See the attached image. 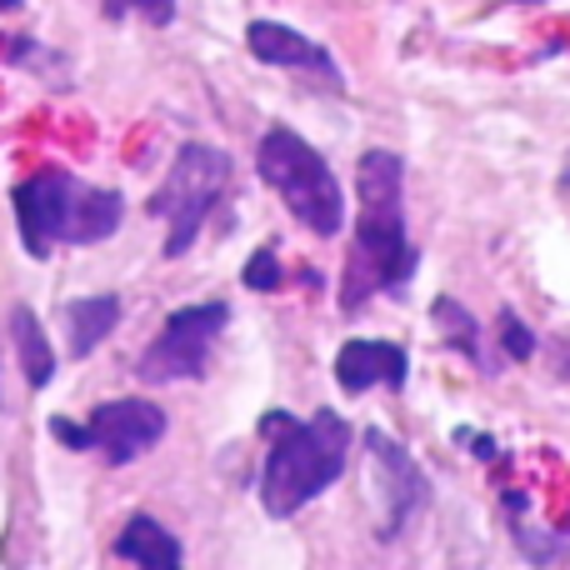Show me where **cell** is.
<instances>
[{
	"mask_svg": "<svg viewBox=\"0 0 570 570\" xmlns=\"http://www.w3.org/2000/svg\"><path fill=\"white\" fill-rule=\"evenodd\" d=\"M525 505H531V501H525V495H521V491H505V511H511V515H521V511H525Z\"/></svg>",
	"mask_w": 570,
	"mask_h": 570,
	"instance_id": "cell-20",
	"label": "cell"
},
{
	"mask_svg": "<svg viewBox=\"0 0 570 570\" xmlns=\"http://www.w3.org/2000/svg\"><path fill=\"white\" fill-rule=\"evenodd\" d=\"M116 325H120V295H86V301H70L66 305L70 355H90Z\"/></svg>",
	"mask_w": 570,
	"mask_h": 570,
	"instance_id": "cell-12",
	"label": "cell"
},
{
	"mask_svg": "<svg viewBox=\"0 0 570 570\" xmlns=\"http://www.w3.org/2000/svg\"><path fill=\"white\" fill-rule=\"evenodd\" d=\"M411 375V355L395 341H345L335 355V381L345 395H365L371 385H391L401 391Z\"/></svg>",
	"mask_w": 570,
	"mask_h": 570,
	"instance_id": "cell-10",
	"label": "cell"
},
{
	"mask_svg": "<svg viewBox=\"0 0 570 570\" xmlns=\"http://www.w3.org/2000/svg\"><path fill=\"white\" fill-rule=\"evenodd\" d=\"M455 441H465V445H471L475 455H481V461H501V445H495L491 435H471V431H455Z\"/></svg>",
	"mask_w": 570,
	"mask_h": 570,
	"instance_id": "cell-19",
	"label": "cell"
},
{
	"mask_svg": "<svg viewBox=\"0 0 570 570\" xmlns=\"http://www.w3.org/2000/svg\"><path fill=\"white\" fill-rule=\"evenodd\" d=\"M116 556L130 566H146V570H176L186 561L180 541L156 521V515H130L126 531L116 535Z\"/></svg>",
	"mask_w": 570,
	"mask_h": 570,
	"instance_id": "cell-11",
	"label": "cell"
},
{
	"mask_svg": "<svg viewBox=\"0 0 570 570\" xmlns=\"http://www.w3.org/2000/svg\"><path fill=\"white\" fill-rule=\"evenodd\" d=\"M501 345H505V361H531L535 355V331L515 311H501Z\"/></svg>",
	"mask_w": 570,
	"mask_h": 570,
	"instance_id": "cell-17",
	"label": "cell"
},
{
	"mask_svg": "<svg viewBox=\"0 0 570 570\" xmlns=\"http://www.w3.org/2000/svg\"><path fill=\"white\" fill-rule=\"evenodd\" d=\"M106 20H126V16H146L150 26H170L176 20V0H100Z\"/></svg>",
	"mask_w": 570,
	"mask_h": 570,
	"instance_id": "cell-15",
	"label": "cell"
},
{
	"mask_svg": "<svg viewBox=\"0 0 570 570\" xmlns=\"http://www.w3.org/2000/svg\"><path fill=\"white\" fill-rule=\"evenodd\" d=\"M10 200H16V220H20V246L36 261H46L60 240L66 246L110 240L120 230V216H126L120 190L86 186V180H76L60 166L36 170L30 180H20Z\"/></svg>",
	"mask_w": 570,
	"mask_h": 570,
	"instance_id": "cell-3",
	"label": "cell"
},
{
	"mask_svg": "<svg viewBox=\"0 0 570 570\" xmlns=\"http://www.w3.org/2000/svg\"><path fill=\"white\" fill-rule=\"evenodd\" d=\"M435 325H441V335L451 341V351H461L465 361H475L481 371H491V361L481 355V325H475V315L465 311L461 301H451V295H441V301L431 305Z\"/></svg>",
	"mask_w": 570,
	"mask_h": 570,
	"instance_id": "cell-14",
	"label": "cell"
},
{
	"mask_svg": "<svg viewBox=\"0 0 570 570\" xmlns=\"http://www.w3.org/2000/svg\"><path fill=\"white\" fill-rule=\"evenodd\" d=\"M355 190H361V220L341 291V305L351 315L361 311L365 295L405 291V281L415 276V246L405 236V160L395 150H365L355 160Z\"/></svg>",
	"mask_w": 570,
	"mask_h": 570,
	"instance_id": "cell-1",
	"label": "cell"
},
{
	"mask_svg": "<svg viewBox=\"0 0 570 570\" xmlns=\"http://www.w3.org/2000/svg\"><path fill=\"white\" fill-rule=\"evenodd\" d=\"M20 6V0H0V10H16Z\"/></svg>",
	"mask_w": 570,
	"mask_h": 570,
	"instance_id": "cell-21",
	"label": "cell"
},
{
	"mask_svg": "<svg viewBox=\"0 0 570 570\" xmlns=\"http://www.w3.org/2000/svg\"><path fill=\"white\" fill-rule=\"evenodd\" d=\"M246 46H250V56H256L261 66L305 70V76H321L325 86H345V76H341V66H335L331 50L315 46V40L301 36V30L281 26V20H250Z\"/></svg>",
	"mask_w": 570,
	"mask_h": 570,
	"instance_id": "cell-9",
	"label": "cell"
},
{
	"mask_svg": "<svg viewBox=\"0 0 570 570\" xmlns=\"http://www.w3.org/2000/svg\"><path fill=\"white\" fill-rule=\"evenodd\" d=\"M256 170L271 190L281 196V206L301 220L311 236L331 240L345 230V196L335 170L325 166V156L305 136H295L291 126H271L256 146Z\"/></svg>",
	"mask_w": 570,
	"mask_h": 570,
	"instance_id": "cell-4",
	"label": "cell"
},
{
	"mask_svg": "<svg viewBox=\"0 0 570 570\" xmlns=\"http://www.w3.org/2000/svg\"><path fill=\"white\" fill-rule=\"evenodd\" d=\"M90 441H96V451L106 455V465H130L140 461V455L150 451V445H160V435H166V411H160L156 401H140V395H126V401H106L90 411Z\"/></svg>",
	"mask_w": 570,
	"mask_h": 570,
	"instance_id": "cell-8",
	"label": "cell"
},
{
	"mask_svg": "<svg viewBox=\"0 0 570 570\" xmlns=\"http://www.w3.org/2000/svg\"><path fill=\"white\" fill-rule=\"evenodd\" d=\"M240 281H246V291H261V295L281 291V285H285V271H281L276 250H271V246H261L256 256L246 261V271H240Z\"/></svg>",
	"mask_w": 570,
	"mask_h": 570,
	"instance_id": "cell-16",
	"label": "cell"
},
{
	"mask_svg": "<svg viewBox=\"0 0 570 570\" xmlns=\"http://www.w3.org/2000/svg\"><path fill=\"white\" fill-rule=\"evenodd\" d=\"M230 186V156L216 146H200V140H190V146L176 150V166H170L166 186L150 196V216L166 220V261H180L190 246H196L200 226H206V216L220 206V196H226Z\"/></svg>",
	"mask_w": 570,
	"mask_h": 570,
	"instance_id": "cell-5",
	"label": "cell"
},
{
	"mask_svg": "<svg viewBox=\"0 0 570 570\" xmlns=\"http://www.w3.org/2000/svg\"><path fill=\"white\" fill-rule=\"evenodd\" d=\"M10 341H16V355H20L26 381L36 385V391H46L50 375H56V351H50L46 325L36 321V311H30V305H16V311H10Z\"/></svg>",
	"mask_w": 570,
	"mask_h": 570,
	"instance_id": "cell-13",
	"label": "cell"
},
{
	"mask_svg": "<svg viewBox=\"0 0 570 570\" xmlns=\"http://www.w3.org/2000/svg\"><path fill=\"white\" fill-rule=\"evenodd\" d=\"M521 6H531V0H521Z\"/></svg>",
	"mask_w": 570,
	"mask_h": 570,
	"instance_id": "cell-23",
	"label": "cell"
},
{
	"mask_svg": "<svg viewBox=\"0 0 570 570\" xmlns=\"http://www.w3.org/2000/svg\"><path fill=\"white\" fill-rule=\"evenodd\" d=\"M561 531H566V535H570V511H566V515H561Z\"/></svg>",
	"mask_w": 570,
	"mask_h": 570,
	"instance_id": "cell-22",
	"label": "cell"
},
{
	"mask_svg": "<svg viewBox=\"0 0 570 570\" xmlns=\"http://www.w3.org/2000/svg\"><path fill=\"white\" fill-rule=\"evenodd\" d=\"M230 325V305L226 301H206V305H186L170 311L160 335L146 345V355L136 361V375L146 385H176V381H196L206 375L210 345L216 335Z\"/></svg>",
	"mask_w": 570,
	"mask_h": 570,
	"instance_id": "cell-6",
	"label": "cell"
},
{
	"mask_svg": "<svg viewBox=\"0 0 570 570\" xmlns=\"http://www.w3.org/2000/svg\"><path fill=\"white\" fill-rule=\"evenodd\" d=\"M261 431L271 435L266 465H261V505L276 521L305 511L315 495H325L345 475V455H351L345 415L315 411L311 421H291L285 411H271Z\"/></svg>",
	"mask_w": 570,
	"mask_h": 570,
	"instance_id": "cell-2",
	"label": "cell"
},
{
	"mask_svg": "<svg viewBox=\"0 0 570 570\" xmlns=\"http://www.w3.org/2000/svg\"><path fill=\"white\" fill-rule=\"evenodd\" d=\"M50 435H56L60 445H70V451H96V441H90V425H76L70 415H50Z\"/></svg>",
	"mask_w": 570,
	"mask_h": 570,
	"instance_id": "cell-18",
	"label": "cell"
},
{
	"mask_svg": "<svg viewBox=\"0 0 570 570\" xmlns=\"http://www.w3.org/2000/svg\"><path fill=\"white\" fill-rule=\"evenodd\" d=\"M365 451H371V465H375V491H381V505H385V521H381V541H395L411 521H421L425 505H431V481L425 471L411 461L401 441H391L385 431H365Z\"/></svg>",
	"mask_w": 570,
	"mask_h": 570,
	"instance_id": "cell-7",
	"label": "cell"
}]
</instances>
